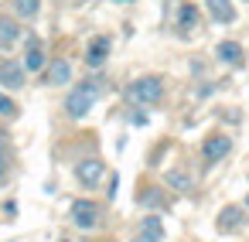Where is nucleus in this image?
Here are the masks:
<instances>
[{"instance_id": "obj_19", "label": "nucleus", "mask_w": 249, "mask_h": 242, "mask_svg": "<svg viewBox=\"0 0 249 242\" xmlns=\"http://www.w3.org/2000/svg\"><path fill=\"white\" fill-rule=\"evenodd\" d=\"M0 116H4V120H14L18 116V103L11 96H4V92H0Z\"/></svg>"}, {"instance_id": "obj_1", "label": "nucleus", "mask_w": 249, "mask_h": 242, "mask_svg": "<svg viewBox=\"0 0 249 242\" xmlns=\"http://www.w3.org/2000/svg\"><path fill=\"white\" fill-rule=\"evenodd\" d=\"M99 92H103L99 79H86V82H79V86L69 92V99H65V113H69V116H75V120H82V116L96 106Z\"/></svg>"}, {"instance_id": "obj_21", "label": "nucleus", "mask_w": 249, "mask_h": 242, "mask_svg": "<svg viewBox=\"0 0 249 242\" xmlns=\"http://www.w3.org/2000/svg\"><path fill=\"white\" fill-rule=\"evenodd\" d=\"M133 242H164V239H160V235H143V232H137Z\"/></svg>"}, {"instance_id": "obj_9", "label": "nucleus", "mask_w": 249, "mask_h": 242, "mask_svg": "<svg viewBox=\"0 0 249 242\" xmlns=\"http://www.w3.org/2000/svg\"><path fill=\"white\" fill-rule=\"evenodd\" d=\"M215 58H218L222 65H229V69H239V65L246 62V52H242L239 41H218V45H215Z\"/></svg>"}, {"instance_id": "obj_8", "label": "nucleus", "mask_w": 249, "mask_h": 242, "mask_svg": "<svg viewBox=\"0 0 249 242\" xmlns=\"http://www.w3.org/2000/svg\"><path fill=\"white\" fill-rule=\"evenodd\" d=\"M24 79H28V69H24V62H0V86L4 89H21L24 86Z\"/></svg>"}, {"instance_id": "obj_22", "label": "nucleus", "mask_w": 249, "mask_h": 242, "mask_svg": "<svg viewBox=\"0 0 249 242\" xmlns=\"http://www.w3.org/2000/svg\"><path fill=\"white\" fill-rule=\"evenodd\" d=\"M242 205H246V211H249V194H246V198H242Z\"/></svg>"}, {"instance_id": "obj_3", "label": "nucleus", "mask_w": 249, "mask_h": 242, "mask_svg": "<svg viewBox=\"0 0 249 242\" xmlns=\"http://www.w3.org/2000/svg\"><path fill=\"white\" fill-rule=\"evenodd\" d=\"M229 154H232V137H225V133H208V137L201 140V160H205V167L222 164Z\"/></svg>"}, {"instance_id": "obj_20", "label": "nucleus", "mask_w": 249, "mask_h": 242, "mask_svg": "<svg viewBox=\"0 0 249 242\" xmlns=\"http://www.w3.org/2000/svg\"><path fill=\"white\" fill-rule=\"evenodd\" d=\"M7 174V150H4V133H0V181Z\"/></svg>"}, {"instance_id": "obj_24", "label": "nucleus", "mask_w": 249, "mask_h": 242, "mask_svg": "<svg viewBox=\"0 0 249 242\" xmlns=\"http://www.w3.org/2000/svg\"><path fill=\"white\" fill-rule=\"evenodd\" d=\"M242 4H249V0H242Z\"/></svg>"}, {"instance_id": "obj_6", "label": "nucleus", "mask_w": 249, "mask_h": 242, "mask_svg": "<svg viewBox=\"0 0 249 242\" xmlns=\"http://www.w3.org/2000/svg\"><path fill=\"white\" fill-rule=\"evenodd\" d=\"M103 174H106V164H103L99 157H86V160L75 164V177H79V184H86V188H96V184L103 181Z\"/></svg>"}, {"instance_id": "obj_11", "label": "nucleus", "mask_w": 249, "mask_h": 242, "mask_svg": "<svg viewBox=\"0 0 249 242\" xmlns=\"http://www.w3.org/2000/svg\"><path fill=\"white\" fill-rule=\"evenodd\" d=\"M205 11L215 24H232L235 21V7H232V0H205Z\"/></svg>"}, {"instance_id": "obj_2", "label": "nucleus", "mask_w": 249, "mask_h": 242, "mask_svg": "<svg viewBox=\"0 0 249 242\" xmlns=\"http://www.w3.org/2000/svg\"><path fill=\"white\" fill-rule=\"evenodd\" d=\"M126 96H130V103H137V106H154V103H160V96H164V79H160V75H140V79L126 89Z\"/></svg>"}, {"instance_id": "obj_15", "label": "nucleus", "mask_w": 249, "mask_h": 242, "mask_svg": "<svg viewBox=\"0 0 249 242\" xmlns=\"http://www.w3.org/2000/svg\"><path fill=\"white\" fill-rule=\"evenodd\" d=\"M21 38V24L11 21V17H0V48H14V41Z\"/></svg>"}, {"instance_id": "obj_14", "label": "nucleus", "mask_w": 249, "mask_h": 242, "mask_svg": "<svg viewBox=\"0 0 249 242\" xmlns=\"http://www.w3.org/2000/svg\"><path fill=\"white\" fill-rule=\"evenodd\" d=\"M45 79H48L52 86H65V82H72V65H69L65 58H52L48 69H45Z\"/></svg>"}, {"instance_id": "obj_13", "label": "nucleus", "mask_w": 249, "mask_h": 242, "mask_svg": "<svg viewBox=\"0 0 249 242\" xmlns=\"http://www.w3.org/2000/svg\"><path fill=\"white\" fill-rule=\"evenodd\" d=\"M198 21H201V11L191 4V0H184V4L178 7V31L181 35H191L198 28Z\"/></svg>"}, {"instance_id": "obj_4", "label": "nucleus", "mask_w": 249, "mask_h": 242, "mask_svg": "<svg viewBox=\"0 0 249 242\" xmlns=\"http://www.w3.org/2000/svg\"><path fill=\"white\" fill-rule=\"evenodd\" d=\"M246 222H249L246 205H225V208L218 211V218H215V228H218L222 235H235V232L246 228Z\"/></svg>"}, {"instance_id": "obj_23", "label": "nucleus", "mask_w": 249, "mask_h": 242, "mask_svg": "<svg viewBox=\"0 0 249 242\" xmlns=\"http://www.w3.org/2000/svg\"><path fill=\"white\" fill-rule=\"evenodd\" d=\"M113 4H133V0H113Z\"/></svg>"}, {"instance_id": "obj_18", "label": "nucleus", "mask_w": 249, "mask_h": 242, "mask_svg": "<svg viewBox=\"0 0 249 242\" xmlns=\"http://www.w3.org/2000/svg\"><path fill=\"white\" fill-rule=\"evenodd\" d=\"M38 7H41V0H14V14L24 17V21H31L38 14Z\"/></svg>"}, {"instance_id": "obj_7", "label": "nucleus", "mask_w": 249, "mask_h": 242, "mask_svg": "<svg viewBox=\"0 0 249 242\" xmlns=\"http://www.w3.org/2000/svg\"><path fill=\"white\" fill-rule=\"evenodd\" d=\"M109 48H113V41H109L106 35H96V38L86 45V65H89V69H103L106 58H109Z\"/></svg>"}, {"instance_id": "obj_5", "label": "nucleus", "mask_w": 249, "mask_h": 242, "mask_svg": "<svg viewBox=\"0 0 249 242\" xmlns=\"http://www.w3.org/2000/svg\"><path fill=\"white\" fill-rule=\"evenodd\" d=\"M99 218H103V208H99L96 201H89V198L72 201V225H75V228H96Z\"/></svg>"}, {"instance_id": "obj_10", "label": "nucleus", "mask_w": 249, "mask_h": 242, "mask_svg": "<svg viewBox=\"0 0 249 242\" xmlns=\"http://www.w3.org/2000/svg\"><path fill=\"white\" fill-rule=\"evenodd\" d=\"M164 184H167L171 191H178V194H191V191H195V177L188 174V167H171V171L164 174Z\"/></svg>"}, {"instance_id": "obj_16", "label": "nucleus", "mask_w": 249, "mask_h": 242, "mask_svg": "<svg viewBox=\"0 0 249 242\" xmlns=\"http://www.w3.org/2000/svg\"><path fill=\"white\" fill-rule=\"evenodd\" d=\"M137 201H140L143 208H154V211H164V208H167V205H164V191H160V188H154V184H150V188H143V191L137 194Z\"/></svg>"}, {"instance_id": "obj_17", "label": "nucleus", "mask_w": 249, "mask_h": 242, "mask_svg": "<svg viewBox=\"0 0 249 242\" xmlns=\"http://www.w3.org/2000/svg\"><path fill=\"white\" fill-rule=\"evenodd\" d=\"M140 232H143V235H160V239H164V222H160V215L150 211L147 218H140Z\"/></svg>"}, {"instance_id": "obj_12", "label": "nucleus", "mask_w": 249, "mask_h": 242, "mask_svg": "<svg viewBox=\"0 0 249 242\" xmlns=\"http://www.w3.org/2000/svg\"><path fill=\"white\" fill-rule=\"evenodd\" d=\"M24 69H28V72H41V69H48V62H45V48H41V41H38L35 35H28V52H24Z\"/></svg>"}]
</instances>
